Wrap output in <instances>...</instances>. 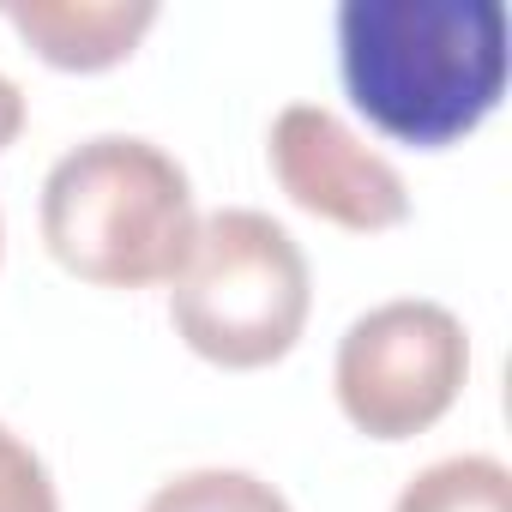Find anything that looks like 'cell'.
<instances>
[{"instance_id": "7", "label": "cell", "mask_w": 512, "mask_h": 512, "mask_svg": "<svg viewBox=\"0 0 512 512\" xmlns=\"http://www.w3.org/2000/svg\"><path fill=\"white\" fill-rule=\"evenodd\" d=\"M392 512H512V476L488 452L440 458L404 482Z\"/></svg>"}, {"instance_id": "6", "label": "cell", "mask_w": 512, "mask_h": 512, "mask_svg": "<svg viewBox=\"0 0 512 512\" xmlns=\"http://www.w3.org/2000/svg\"><path fill=\"white\" fill-rule=\"evenodd\" d=\"M7 19L49 67L61 73H103L121 67L139 37L157 25L151 0H7Z\"/></svg>"}, {"instance_id": "8", "label": "cell", "mask_w": 512, "mask_h": 512, "mask_svg": "<svg viewBox=\"0 0 512 512\" xmlns=\"http://www.w3.org/2000/svg\"><path fill=\"white\" fill-rule=\"evenodd\" d=\"M145 512H290V500L266 482V476H253V470H181L169 476Z\"/></svg>"}, {"instance_id": "11", "label": "cell", "mask_w": 512, "mask_h": 512, "mask_svg": "<svg viewBox=\"0 0 512 512\" xmlns=\"http://www.w3.org/2000/svg\"><path fill=\"white\" fill-rule=\"evenodd\" d=\"M0 247H7V223H0Z\"/></svg>"}, {"instance_id": "3", "label": "cell", "mask_w": 512, "mask_h": 512, "mask_svg": "<svg viewBox=\"0 0 512 512\" xmlns=\"http://www.w3.org/2000/svg\"><path fill=\"white\" fill-rule=\"evenodd\" d=\"M314 308L308 253L296 235L247 205L199 217L181 272L169 278V320L181 344L217 368H272L296 350Z\"/></svg>"}, {"instance_id": "9", "label": "cell", "mask_w": 512, "mask_h": 512, "mask_svg": "<svg viewBox=\"0 0 512 512\" xmlns=\"http://www.w3.org/2000/svg\"><path fill=\"white\" fill-rule=\"evenodd\" d=\"M0 512H61L49 464L0 422Z\"/></svg>"}, {"instance_id": "5", "label": "cell", "mask_w": 512, "mask_h": 512, "mask_svg": "<svg viewBox=\"0 0 512 512\" xmlns=\"http://www.w3.org/2000/svg\"><path fill=\"white\" fill-rule=\"evenodd\" d=\"M272 175L278 187L308 211L356 235H380L410 223V187L404 175L368 151L332 109L320 103H290L272 121Z\"/></svg>"}, {"instance_id": "2", "label": "cell", "mask_w": 512, "mask_h": 512, "mask_svg": "<svg viewBox=\"0 0 512 512\" xmlns=\"http://www.w3.org/2000/svg\"><path fill=\"white\" fill-rule=\"evenodd\" d=\"M37 217L55 266L97 290L169 284L199 229L187 169L139 133L73 145L49 169Z\"/></svg>"}, {"instance_id": "10", "label": "cell", "mask_w": 512, "mask_h": 512, "mask_svg": "<svg viewBox=\"0 0 512 512\" xmlns=\"http://www.w3.org/2000/svg\"><path fill=\"white\" fill-rule=\"evenodd\" d=\"M19 133H25V97H19V85L7 73H0V151H7Z\"/></svg>"}, {"instance_id": "4", "label": "cell", "mask_w": 512, "mask_h": 512, "mask_svg": "<svg viewBox=\"0 0 512 512\" xmlns=\"http://www.w3.org/2000/svg\"><path fill=\"white\" fill-rule=\"evenodd\" d=\"M470 374V338L440 302H380L344 338L332 362L338 410L368 440H410L434 428Z\"/></svg>"}, {"instance_id": "1", "label": "cell", "mask_w": 512, "mask_h": 512, "mask_svg": "<svg viewBox=\"0 0 512 512\" xmlns=\"http://www.w3.org/2000/svg\"><path fill=\"white\" fill-rule=\"evenodd\" d=\"M338 79L386 139L446 151L506 97L512 19L500 0H344Z\"/></svg>"}]
</instances>
